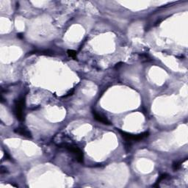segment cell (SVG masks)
I'll list each match as a JSON object with an SVG mask.
<instances>
[{"label": "cell", "mask_w": 188, "mask_h": 188, "mask_svg": "<svg viewBox=\"0 0 188 188\" xmlns=\"http://www.w3.org/2000/svg\"><path fill=\"white\" fill-rule=\"evenodd\" d=\"M15 132L17 133V134H21V135L24 136V137L26 138H30L31 137V133L30 132V131H28L27 129L22 128V127H19V128H17L15 129Z\"/></svg>", "instance_id": "obj_5"}, {"label": "cell", "mask_w": 188, "mask_h": 188, "mask_svg": "<svg viewBox=\"0 0 188 188\" xmlns=\"http://www.w3.org/2000/svg\"><path fill=\"white\" fill-rule=\"evenodd\" d=\"M68 56L70 57L73 58V59H76V57H77V51H75L74 50H71V49H69L68 50Z\"/></svg>", "instance_id": "obj_7"}, {"label": "cell", "mask_w": 188, "mask_h": 188, "mask_svg": "<svg viewBox=\"0 0 188 188\" xmlns=\"http://www.w3.org/2000/svg\"><path fill=\"white\" fill-rule=\"evenodd\" d=\"M181 164H182V162H175V163H173V170H174V171H176V170H178L179 168H180Z\"/></svg>", "instance_id": "obj_8"}, {"label": "cell", "mask_w": 188, "mask_h": 188, "mask_svg": "<svg viewBox=\"0 0 188 188\" xmlns=\"http://www.w3.org/2000/svg\"><path fill=\"white\" fill-rule=\"evenodd\" d=\"M93 115L94 118H95L96 120H98L99 122H101V123L106 124V125H110L111 124L110 121V120H108L105 116H104L102 114H99V113H97V112L93 111Z\"/></svg>", "instance_id": "obj_4"}, {"label": "cell", "mask_w": 188, "mask_h": 188, "mask_svg": "<svg viewBox=\"0 0 188 188\" xmlns=\"http://www.w3.org/2000/svg\"><path fill=\"white\" fill-rule=\"evenodd\" d=\"M119 132L120 133V134H121L122 138H123L126 141H128V142L140 141H141V140L144 139V138L148 137V134H149V133H148V132H143V133H141V134H130V133L123 132V131H121V130H119Z\"/></svg>", "instance_id": "obj_1"}, {"label": "cell", "mask_w": 188, "mask_h": 188, "mask_svg": "<svg viewBox=\"0 0 188 188\" xmlns=\"http://www.w3.org/2000/svg\"><path fill=\"white\" fill-rule=\"evenodd\" d=\"M24 99L21 98L16 100L15 103V113L17 119L22 120L24 118Z\"/></svg>", "instance_id": "obj_2"}, {"label": "cell", "mask_w": 188, "mask_h": 188, "mask_svg": "<svg viewBox=\"0 0 188 188\" xmlns=\"http://www.w3.org/2000/svg\"><path fill=\"white\" fill-rule=\"evenodd\" d=\"M168 174H166V173H165V174L161 175L159 177V179H157V182H156V184H154V187H159V185H158V184H159V183H160V182H162V180L165 179L166 178H168Z\"/></svg>", "instance_id": "obj_6"}, {"label": "cell", "mask_w": 188, "mask_h": 188, "mask_svg": "<svg viewBox=\"0 0 188 188\" xmlns=\"http://www.w3.org/2000/svg\"><path fill=\"white\" fill-rule=\"evenodd\" d=\"M62 145H63V146L65 147V148H66L69 151L72 152V153L75 155L76 158H77V159L79 161V162H82L83 153L77 146H76V145H72V144H69V143H63V144H62Z\"/></svg>", "instance_id": "obj_3"}]
</instances>
